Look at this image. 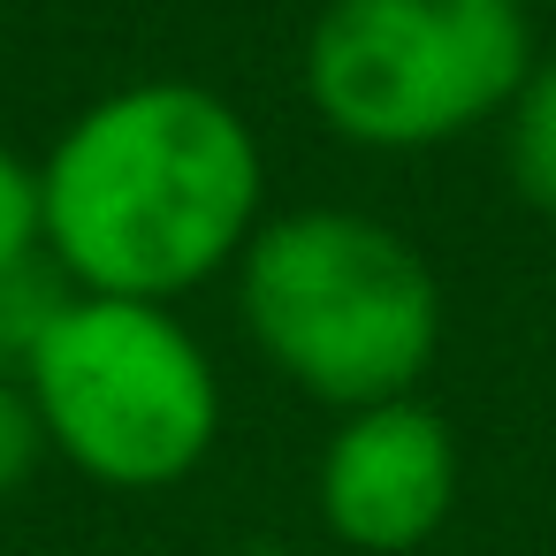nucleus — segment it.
I'll return each mask as SVG.
<instances>
[{
    "instance_id": "nucleus-6",
    "label": "nucleus",
    "mask_w": 556,
    "mask_h": 556,
    "mask_svg": "<svg viewBox=\"0 0 556 556\" xmlns=\"http://www.w3.org/2000/svg\"><path fill=\"white\" fill-rule=\"evenodd\" d=\"M495 130H503V176H510L518 206L556 222V54H541L526 70V85L495 115Z\"/></svg>"
},
{
    "instance_id": "nucleus-8",
    "label": "nucleus",
    "mask_w": 556,
    "mask_h": 556,
    "mask_svg": "<svg viewBox=\"0 0 556 556\" xmlns=\"http://www.w3.org/2000/svg\"><path fill=\"white\" fill-rule=\"evenodd\" d=\"M47 252V206H39V161L0 138V267H24Z\"/></svg>"
},
{
    "instance_id": "nucleus-5",
    "label": "nucleus",
    "mask_w": 556,
    "mask_h": 556,
    "mask_svg": "<svg viewBox=\"0 0 556 556\" xmlns=\"http://www.w3.org/2000/svg\"><path fill=\"white\" fill-rule=\"evenodd\" d=\"M457 434L427 396H389L336 412L320 465H313V510L328 541L358 556H412L427 548L457 510Z\"/></svg>"
},
{
    "instance_id": "nucleus-2",
    "label": "nucleus",
    "mask_w": 556,
    "mask_h": 556,
    "mask_svg": "<svg viewBox=\"0 0 556 556\" xmlns=\"http://www.w3.org/2000/svg\"><path fill=\"white\" fill-rule=\"evenodd\" d=\"M229 282L260 366L328 412L419 396L442 351V275L366 206L267 214Z\"/></svg>"
},
{
    "instance_id": "nucleus-3",
    "label": "nucleus",
    "mask_w": 556,
    "mask_h": 556,
    "mask_svg": "<svg viewBox=\"0 0 556 556\" xmlns=\"http://www.w3.org/2000/svg\"><path fill=\"white\" fill-rule=\"evenodd\" d=\"M47 457L115 495L184 488L222 442V366L176 305L70 298L24 366Z\"/></svg>"
},
{
    "instance_id": "nucleus-1",
    "label": "nucleus",
    "mask_w": 556,
    "mask_h": 556,
    "mask_svg": "<svg viewBox=\"0 0 556 556\" xmlns=\"http://www.w3.org/2000/svg\"><path fill=\"white\" fill-rule=\"evenodd\" d=\"M47 260L85 298L176 305L222 282L267 222V146L199 77L85 100L39 153Z\"/></svg>"
},
{
    "instance_id": "nucleus-4",
    "label": "nucleus",
    "mask_w": 556,
    "mask_h": 556,
    "mask_svg": "<svg viewBox=\"0 0 556 556\" xmlns=\"http://www.w3.org/2000/svg\"><path fill=\"white\" fill-rule=\"evenodd\" d=\"M533 62L526 0H320L298 92L351 153H434L488 130Z\"/></svg>"
},
{
    "instance_id": "nucleus-7",
    "label": "nucleus",
    "mask_w": 556,
    "mask_h": 556,
    "mask_svg": "<svg viewBox=\"0 0 556 556\" xmlns=\"http://www.w3.org/2000/svg\"><path fill=\"white\" fill-rule=\"evenodd\" d=\"M70 298H77V290L62 282V267H54L47 252L24 260V267H0V374L24 381L31 351L47 343V328H54V313H62Z\"/></svg>"
},
{
    "instance_id": "nucleus-10",
    "label": "nucleus",
    "mask_w": 556,
    "mask_h": 556,
    "mask_svg": "<svg viewBox=\"0 0 556 556\" xmlns=\"http://www.w3.org/2000/svg\"><path fill=\"white\" fill-rule=\"evenodd\" d=\"M222 556H298V548H282V541H229Z\"/></svg>"
},
{
    "instance_id": "nucleus-9",
    "label": "nucleus",
    "mask_w": 556,
    "mask_h": 556,
    "mask_svg": "<svg viewBox=\"0 0 556 556\" xmlns=\"http://www.w3.org/2000/svg\"><path fill=\"white\" fill-rule=\"evenodd\" d=\"M47 465V434H39V412L24 396L16 374H0V503H16Z\"/></svg>"
}]
</instances>
